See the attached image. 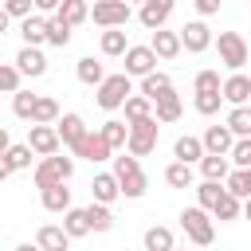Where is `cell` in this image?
I'll return each instance as SVG.
<instances>
[{
    "label": "cell",
    "instance_id": "9a60e30c",
    "mask_svg": "<svg viewBox=\"0 0 251 251\" xmlns=\"http://www.w3.org/2000/svg\"><path fill=\"white\" fill-rule=\"evenodd\" d=\"M220 94H224V102H231V110H235V106H247V98H251V78H247L243 71H239V75H227Z\"/></svg>",
    "mask_w": 251,
    "mask_h": 251
},
{
    "label": "cell",
    "instance_id": "b9f144b4",
    "mask_svg": "<svg viewBox=\"0 0 251 251\" xmlns=\"http://www.w3.org/2000/svg\"><path fill=\"white\" fill-rule=\"evenodd\" d=\"M212 216H216V220H239V216H243V204H239L231 192H224V200L216 204V212H212Z\"/></svg>",
    "mask_w": 251,
    "mask_h": 251
},
{
    "label": "cell",
    "instance_id": "5b68a950",
    "mask_svg": "<svg viewBox=\"0 0 251 251\" xmlns=\"http://www.w3.org/2000/svg\"><path fill=\"white\" fill-rule=\"evenodd\" d=\"M129 4L126 0H98L94 8H90V20L98 24V27H106V31H118V27H126L129 24Z\"/></svg>",
    "mask_w": 251,
    "mask_h": 251
},
{
    "label": "cell",
    "instance_id": "7bdbcfd3",
    "mask_svg": "<svg viewBox=\"0 0 251 251\" xmlns=\"http://www.w3.org/2000/svg\"><path fill=\"white\" fill-rule=\"evenodd\" d=\"M227 161H235V169H251V137H239L227 153Z\"/></svg>",
    "mask_w": 251,
    "mask_h": 251
},
{
    "label": "cell",
    "instance_id": "f6af8a7d",
    "mask_svg": "<svg viewBox=\"0 0 251 251\" xmlns=\"http://www.w3.org/2000/svg\"><path fill=\"white\" fill-rule=\"evenodd\" d=\"M4 12H8V20H20V24H24V20L35 16V4H31V0H8Z\"/></svg>",
    "mask_w": 251,
    "mask_h": 251
},
{
    "label": "cell",
    "instance_id": "9c48e42d",
    "mask_svg": "<svg viewBox=\"0 0 251 251\" xmlns=\"http://www.w3.org/2000/svg\"><path fill=\"white\" fill-rule=\"evenodd\" d=\"M27 145H31V153L35 157H59V133H55V126H27Z\"/></svg>",
    "mask_w": 251,
    "mask_h": 251
},
{
    "label": "cell",
    "instance_id": "d6986e66",
    "mask_svg": "<svg viewBox=\"0 0 251 251\" xmlns=\"http://www.w3.org/2000/svg\"><path fill=\"white\" fill-rule=\"evenodd\" d=\"M149 47H153V55L157 59H176L184 47H180V31H153V39H149Z\"/></svg>",
    "mask_w": 251,
    "mask_h": 251
},
{
    "label": "cell",
    "instance_id": "8fae6325",
    "mask_svg": "<svg viewBox=\"0 0 251 251\" xmlns=\"http://www.w3.org/2000/svg\"><path fill=\"white\" fill-rule=\"evenodd\" d=\"M200 141H204V153H208V157H227L231 145H235V137H231L227 126H208Z\"/></svg>",
    "mask_w": 251,
    "mask_h": 251
},
{
    "label": "cell",
    "instance_id": "d590c367",
    "mask_svg": "<svg viewBox=\"0 0 251 251\" xmlns=\"http://www.w3.org/2000/svg\"><path fill=\"white\" fill-rule=\"evenodd\" d=\"M35 102H39V94L20 90V94H12V114L24 118V122H31V118H35Z\"/></svg>",
    "mask_w": 251,
    "mask_h": 251
},
{
    "label": "cell",
    "instance_id": "7c38bea8",
    "mask_svg": "<svg viewBox=\"0 0 251 251\" xmlns=\"http://www.w3.org/2000/svg\"><path fill=\"white\" fill-rule=\"evenodd\" d=\"M169 16H173V0H145L141 12H137V20H141L149 31H161Z\"/></svg>",
    "mask_w": 251,
    "mask_h": 251
},
{
    "label": "cell",
    "instance_id": "4dcf8cb0",
    "mask_svg": "<svg viewBox=\"0 0 251 251\" xmlns=\"http://www.w3.org/2000/svg\"><path fill=\"white\" fill-rule=\"evenodd\" d=\"M224 192H227L224 184H216V180H204V184L196 188V200H200L196 208H204V212H216V204L224 200Z\"/></svg>",
    "mask_w": 251,
    "mask_h": 251
},
{
    "label": "cell",
    "instance_id": "db71d44e",
    "mask_svg": "<svg viewBox=\"0 0 251 251\" xmlns=\"http://www.w3.org/2000/svg\"><path fill=\"white\" fill-rule=\"evenodd\" d=\"M173 251H188V247H173Z\"/></svg>",
    "mask_w": 251,
    "mask_h": 251
},
{
    "label": "cell",
    "instance_id": "ba28073f",
    "mask_svg": "<svg viewBox=\"0 0 251 251\" xmlns=\"http://www.w3.org/2000/svg\"><path fill=\"white\" fill-rule=\"evenodd\" d=\"M216 39H212V27L204 24V20H188L184 27H180V47L184 51H192V55H200V51H208Z\"/></svg>",
    "mask_w": 251,
    "mask_h": 251
},
{
    "label": "cell",
    "instance_id": "f5cc1de1",
    "mask_svg": "<svg viewBox=\"0 0 251 251\" xmlns=\"http://www.w3.org/2000/svg\"><path fill=\"white\" fill-rule=\"evenodd\" d=\"M16 251H39V247H35V243H20Z\"/></svg>",
    "mask_w": 251,
    "mask_h": 251
},
{
    "label": "cell",
    "instance_id": "83f0119b",
    "mask_svg": "<svg viewBox=\"0 0 251 251\" xmlns=\"http://www.w3.org/2000/svg\"><path fill=\"white\" fill-rule=\"evenodd\" d=\"M200 173H204V180L224 184V180L231 176V161H227V157H204V161H200Z\"/></svg>",
    "mask_w": 251,
    "mask_h": 251
},
{
    "label": "cell",
    "instance_id": "2e32d148",
    "mask_svg": "<svg viewBox=\"0 0 251 251\" xmlns=\"http://www.w3.org/2000/svg\"><path fill=\"white\" fill-rule=\"evenodd\" d=\"M35 247L39 251H67L71 247V235L63 231V224H43L35 231Z\"/></svg>",
    "mask_w": 251,
    "mask_h": 251
},
{
    "label": "cell",
    "instance_id": "c3c4849f",
    "mask_svg": "<svg viewBox=\"0 0 251 251\" xmlns=\"http://www.w3.org/2000/svg\"><path fill=\"white\" fill-rule=\"evenodd\" d=\"M8 149H12V133H8V129H4V126H0V157H4V153H8Z\"/></svg>",
    "mask_w": 251,
    "mask_h": 251
},
{
    "label": "cell",
    "instance_id": "816d5d0a",
    "mask_svg": "<svg viewBox=\"0 0 251 251\" xmlns=\"http://www.w3.org/2000/svg\"><path fill=\"white\" fill-rule=\"evenodd\" d=\"M243 220H251V196L243 200Z\"/></svg>",
    "mask_w": 251,
    "mask_h": 251
},
{
    "label": "cell",
    "instance_id": "74e56055",
    "mask_svg": "<svg viewBox=\"0 0 251 251\" xmlns=\"http://www.w3.org/2000/svg\"><path fill=\"white\" fill-rule=\"evenodd\" d=\"M220 102H224V94H220V90H204V94H196V98H192L196 114H204V118L220 114Z\"/></svg>",
    "mask_w": 251,
    "mask_h": 251
},
{
    "label": "cell",
    "instance_id": "484cf974",
    "mask_svg": "<svg viewBox=\"0 0 251 251\" xmlns=\"http://www.w3.org/2000/svg\"><path fill=\"white\" fill-rule=\"evenodd\" d=\"M173 247H176V239H173V231L165 224L145 227V251H173Z\"/></svg>",
    "mask_w": 251,
    "mask_h": 251
},
{
    "label": "cell",
    "instance_id": "8992f818",
    "mask_svg": "<svg viewBox=\"0 0 251 251\" xmlns=\"http://www.w3.org/2000/svg\"><path fill=\"white\" fill-rule=\"evenodd\" d=\"M216 51H220V63H224L231 75H239V71H243V63H247V43H243V35H239V31H220Z\"/></svg>",
    "mask_w": 251,
    "mask_h": 251
},
{
    "label": "cell",
    "instance_id": "681fc988",
    "mask_svg": "<svg viewBox=\"0 0 251 251\" xmlns=\"http://www.w3.org/2000/svg\"><path fill=\"white\" fill-rule=\"evenodd\" d=\"M12 176V165H8V157H0V180H8Z\"/></svg>",
    "mask_w": 251,
    "mask_h": 251
},
{
    "label": "cell",
    "instance_id": "7402d4cb",
    "mask_svg": "<svg viewBox=\"0 0 251 251\" xmlns=\"http://www.w3.org/2000/svg\"><path fill=\"white\" fill-rule=\"evenodd\" d=\"M20 35H24V47H39V43H47V16H31V20H24L20 24Z\"/></svg>",
    "mask_w": 251,
    "mask_h": 251
},
{
    "label": "cell",
    "instance_id": "d4e9b609",
    "mask_svg": "<svg viewBox=\"0 0 251 251\" xmlns=\"http://www.w3.org/2000/svg\"><path fill=\"white\" fill-rule=\"evenodd\" d=\"M39 200H43V208L47 212H71V188L67 184H55V188H47V192H39Z\"/></svg>",
    "mask_w": 251,
    "mask_h": 251
},
{
    "label": "cell",
    "instance_id": "44dd1931",
    "mask_svg": "<svg viewBox=\"0 0 251 251\" xmlns=\"http://www.w3.org/2000/svg\"><path fill=\"white\" fill-rule=\"evenodd\" d=\"M165 94H173V82H169V75L153 71V75H145V78H141V98H149V102L157 106Z\"/></svg>",
    "mask_w": 251,
    "mask_h": 251
},
{
    "label": "cell",
    "instance_id": "6da1fadb",
    "mask_svg": "<svg viewBox=\"0 0 251 251\" xmlns=\"http://www.w3.org/2000/svg\"><path fill=\"white\" fill-rule=\"evenodd\" d=\"M114 180H118V188H122V196L126 200H137V196H145V173H141V161L137 157H129V153H122V157H114Z\"/></svg>",
    "mask_w": 251,
    "mask_h": 251
},
{
    "label": "cell",
    "instance_id": "4fadbf2b",
    "mask_svg": "<svg viewBox=\"0 0 251 251\" xmlns=\"http://www.w3.org/2000/svg\"><path fill=\"white\" fill-rule=\"evenodd\" d=\"M110 145H106V137L98 133V129H86V137L75 145V157H86V161H110Z\"/></svg>",
    "mask_w": 251,
    "mask_h": 251
},
{
    "label": "cell",
    "instance_id": "cb8c5ba5",
    "mask_svg": "<svg viewBox=\"0 0 251 251\" xmlns=\"http://www.w3.org/2000/svg\"><path fill=\"white\" fill-rule=\"evenodd\" d=\"M75 75H78V82H86V86H102V82H106V71H102V63H98L94 55H86V59H78V67H75Z\"/></svg>",
    "mask_w": 251,
    "mask_h": 251
},
{
    "label": "cell",
    "instance_id": "f907efd6",
    "mask_svg": "<svg viewBox=\"0 0 251 251\" xmlns=\"http://www.w3.org/2000/svg\"><path fill=\"white\" fill-rule=\"evenodd\" d=\"M8 27H12V20H8V12L0 8V35H8Z\"/></svg>",
    "mask_w": 251,
    "mask_h": 251
},
{
    "label": "cell",
    "instance_id": "4316f807",
    "mask_svg": "<svg viewBox=\"0 0 251 251\" xmlns=\"http://www.w3.org/2000/svg\"><path fill=\"white\" fill-rule=\"evenodd\" d=\"M98 133L106 137V145H110V149H126V141H129V126H126V122H118V118L102 122V129H98Z\"/></svg>",
    "mask_w": 251,
    "mask_h": 251
},
{
    "label": "cell",
    "instance_id": "8d00e7d4",
    "mask_svg": "<svg viewBox=\"0 0 251 251\" xmlns=\"http://www.w3.org/2000/svg\"><path fill=\"white\" fill-rule=\"evenodd\" d=\"M126 51H129V39H126L122 27L118 31H102V55H122L126 59Z\"/></svg>",
    "mask_w": 251,
    "mask_h": 251
},
{
    "label": "cell",
    "instance_id": "e575fe53",
    "mask_svg": "<svg viewBox=\"0 0 251 251\" xmlns=\"http://www.w3.org/2000/svg\"><path fill=\"white\" fill-rule=\"evenodd\" d=\"M86 220H90V231H110L114 227V212L106 208V204H86Z\"/></svg>",
    "mask_w": 251,
    "mask_h": 251
},
{
    "label": "cell",
    "instance_id": "7a4b0ae2",
    "mask_svg": "<svg viewBox=\"0 0 251 251\" xmlns=\"http://www.w3.org/2000/svg\"><path fill=\"white\" fill-rule=\"evenodd\" d=\"M71 176H75V161H71V157H43V161L35 165V173H31V180H35L39 192H47V188H55V184H67Z\"/></svg>",
    "mask_w": 251,
    "mask_h": 251
},
{
    "label": "cell",
    "instance_id": "277c9868",
    "mask_svg": "<svg viewBox=\"0 0 251 251\" xmlns=\"http://www.w3.org/2000/svg\"><path fill=\"white\" fill-rule=\"evenodd\" d=\"M180 227H184V235H188L196 247H208V243L216 239L212 216H208L204 208H184V212H180Z\"/></svg>",
    "mask_w": 251,
    "mask_h": 251
},
{
    "label": "cell",
    "instance_id": "f1b7e54d",
    "mask_svg": "<svg viewBox=\"0 0 251 251\" xmlns=\"http://www.w3.org/2000/svg\"><path fill=\"white\" fill-rule=\"evenodd\" d=\"M227 129H231V137L239 141V137H251V106H235L231 114H227V122H224Z\"/></svg>",
    "mask_w": 251,
    "mask_h": 251
},
{
    "label": "cell",
    "instance_id": "ffe728a7",
    "mask_svg": "<svg viewBox=\"0 0 251 251\" xmlns=\"http://www.w3.org/2000/svg\"><path fill=\"white\" fill-rule=\"evenodd\" d=\"M173 153H176V161H180V165H200V161L208 157V153H204V141H200V137H192V133L176 137Z\"/></svg>",
    "mask_w": 251,
    "mask_h": 251
},
{
    "label": "cell",
    "instance_id": "f546056e",
    "mask_svg": "<svg viewBox=\"0 0 251 251\" xmlns=\"http://www.w3.org/2000/svg\"><path fill=\"white\" fill-rule=\"evenodd\" d=\"M122 110H126V126H137V122L153 118V102H149V98H141V94H133Z\"/></svg>",
    "mask_w": 251,
    "mask_h": 251
},
{
    "label": "cell",
    "instance_id": "ee69618b",
    "mask_svg": "<svg viewBox=\"0 0 251 251\" xmlns=\"http://www.w3.org/2000/svg\"><path fill=\"white\" fill-rule=\"evenodd\" d=\"M0 94H20V71L12 63H0Z\"/></svg>",
    "mask_w": 251,
    "mask_h": 251
},
{
    "label": "cell",
    "instance_id": "f35d334b",
    "mask_svg": "<svg viewBox=\"0 0 251 251\" xmlns=\"http://www.w3.org/2000/svg\"><path fill=\"white\" fill-rule=\"evenodd\" d=\"M165 184H173V188H188V184H192V165L173 161V165L165 169Z\"/></svg>",
    "mask_w": 251,
    "mask_h": 251
},
{
    "label": "cell",
    "instance_id": "ac0fdd59",
    "mask_svg": "<svg viewBox=\"0 0 251 251\" xmlns=\"http://www.w3.org/2000/svg\"><path fill=\"white\" fill-rule=\"evenodd\" d=\"M118 196H122V188H118L114 173H98V176L90 180V200H94V204H106V208H110Z\"/></svg>",
    "mask_w": 251,
    "mask_h": 251
},
{
    "label": "cell",
    "instance_id": "1f68e13d",
    "mask_svg": "<svg viewBox=\"0 0 251 251\" xmlns=\"http://www.w3.org/2000/svg\"><path fill=\"white\" fill-rule=\"evenodd\" d=\"M63 231H67L71 239H78V235H90V220H86V208H71V212L63 216Z\"/></svg>",
    "mask_w": 251,
    "mask_h": 251
},
{
    "label": "cell",
    "instance_id": "3957f363",
    "mask_svg": "<svg viewBox=\"0 0 251 251\" xmlns=\"http://www.w3.org/2000/svg\"><path fill=\"white\" fill-rule=\"evenodd\" d=\"M133 98V86H129V75H106V82L98 86V106L102 110H122L126 102Z\"/></svg>",
    "mask_w": 251,
    "mask_h": 251
},
{
    "label": "cell",
    "instance_id": "7dc6e473",
    "mask_svg": "<svg viewBox=\"0 0 251 251\" xmlns=\"http://www.w3.org/2000/svg\"><path fill=\"white\" fill-rule=\"evenodd\" d=\"M196 12L200 16H216L220 12V0H196Z\"/></svg>",
    "mask_w": 251,
    "mask_h": 251
},
{
    "label": "cell",
    "instance_id": "603a6c76",
    "mask_svg": "<svg viewBox=\"0 0 251 251\" xmlns=\"http://www.w3.org/2000/svg\"><path fill=\"white\" fill-rule=\"evenodd\" d=\"M180 114H184V102L176 98V90H173V94H165V98L153 106V118H157V126H169V122H176Z\"/></svg>",
    "mask_w": 251,
    "mask_h": 251
},
{
    "label": "cell",
    "instance_id": "52a82bcc",
    "mask_svg": "<svg viewBox=\"0 0 251 251\" xmlns=\"http://www.w3.org/2000/svg\"><path fill=\"white\" fill-rule=\"evenodd\" d=\"M157 133H161V126H157V118H145V122H137V126H129V141H126V149H129V157H149V153L157 149Z\"/></svg>",
    "mask_w": 251,
    "mask_h": 251
},
{
    "label": "cell",
    "instance_id": "836d02e7",
    "mask_svg": "<svg viewBox=\"0 0 251 251\" xmlns=\"http://www.w3.org/2000/svg\"><path fill=\"white\" fill-rule=\"evenodd\" d=\"M59 102L55 98H39L35 102V118H31V126H59Z\"/></svg>",
    "mask_w": 251,
    "mask_h": 251
},
{
    "label": "cell",
    "instance_id": "30bf717a",
    "mask_svg": "<svg viewBox=\"0 0 251 251\" xmlns=\"http://www.w3.org/2000/svg\"><path fill=\"white\" fill-rule=\"evenodd\" d=\"M153 71H157V55H153L149 43L126 51V75H129V78H145V75H153Z\"/></svg>",
    "mask_w": 251,
    "mask_h": 251
},
{
    "label": "cell",
    "instance_id": "ab89813d",
    "mask_svg": "<svg viewBox=\"0 0 251 251\" xmlns=\"http://www.w3.org/2000/svg\"><path fill=\"white\" fill-rule=\"evenodd\" d=\"M47 43H51V47H67V43H71V27H67L59 16L47 20Z\"/></svg>",
    "mask_w": 251,
    "mask_h": 251
},
{
    "label": "cell",
    "instance_id": "d6a6232c",
    "mask_svg": "<svg viewBox=\"0 0 251 251\" xmlns=\"http://www.w3.org/2000/svg\"><path fill=\"white\" fill-rule=\"evenodd\" d=\"M55 16H59V20H63V24H67V27H75V24H82V20H86V16H90V8H86V4H82V0H63V4H59V12H55Z\"/></svg>",
    "mask_w": 251,
    "mask_h": 251
},
{
    "label": "cell",
    "instance_id": "5bb4252c",
    "mask_svg": "<svg viewBox=\"0 0 251 251\" xmlns=\"http://www.w3.org/2000/svg\"><path fill=\"white\" fill-rule=\"evenodd\" d=\"M16 71L27 75V78H39V75H47V55H43L39 47H20V55H16Z\"/></svg>",
    "mask_w": 251,
    "mask_h": 251
},
{
    "label": "cell",
    "instance_id": "bcb514c9",
    "mask_svg": "<svg viewBox=\"0 0 251 251\" xmlns=\"http://www.w3.org/2000/svg\"><path fill=\"white\" fill-rule=\"evenodd\" d=\"M204 90H224L220 71H200V75H196V94H204Z\"/></svg>",
    "mask_w": 251,
    "mask_h": 251
},
{
    "label": "cell",
    "instance_id": "60d3db41",
    "mask_svg": "<svg viewBox=\"0 0 251 251\" xmlns=\"http://www.w3.org/2000/svg\"><path fill=\"white\" fill-rule=\"evenodd\" d=\"M4 157H8L12 173H20V169H31V157H35V153H31V145L24 141V145H12V149H8Z\"/></svg>",
    "mask_w": 251,
    "mask_h": 251
},
{
    "label": "cell",
    "instance_id": "11a10c76",
    "mask_svg": "<svg viewBox=\"0 0 251 251\" xmlns=\"http://www.w3.org/2000/svg\"><path fill=\"white\" fill-rule=\"evenodd\" d=\"M247 180H251V169H247Z\"/></svg>",
    "mask_w": 251,
    "mask_h": 251
},
{
    "label": "cell",
    "instance_id": "e0dca14e",
    "mask_svg": "<svg viewBox=\"0 0 251 251\" xmlns=\"http://www.w3.org/2000/svg\"><path fill=\"white\" fill-rule=\"evenodd\" d=\"M55 133H59V141H63L67 149H75V145L86 137V122H82L78 114H63L59 126H55Z\"/></svg>",
    "mask_w": 251,
    "mask_h": 251
}]
</instances>
